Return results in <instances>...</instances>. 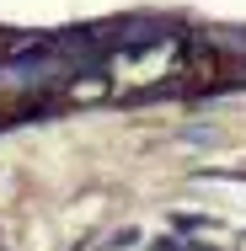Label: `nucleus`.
I'll use <instances>...</instances> for the list:
<instances>
[{"label": "nucleus", "instance_id": "nucleus-1", "mask_svg": "<svg viewBox=\"0 0 246 251\" xmlns=\"http://www.w3.org/2000/svg\"><path fill=\"white\" fill-rule=\"evenodd\" d=\"M107 38H112V43H118L123 53H145L150 43H161V38H166V22H150V16H134V22H118V27H112Z\"/></svg>", "mask_w": 246, "mask_h": 251}]
</instances>
